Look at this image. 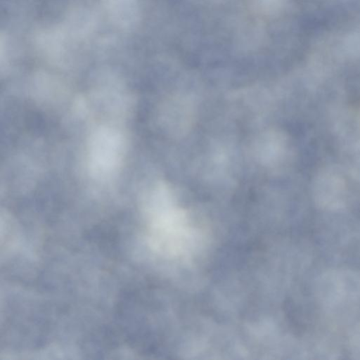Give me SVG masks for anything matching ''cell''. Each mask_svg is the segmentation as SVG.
<instances>
[{
  "mask_svg": "<svg viewBox=\"0 0 360 360\" xmlns=\"http://www.w3.org/2000/svg\"><path fill=\"white\" fill-rule=\"evenodd\" d=\"M155 193L159 205L153 224V243L162 250L176 253L191 239L186 216L171 204L170 193L165 185H160Z\"/></svg>",
  "mask_w": 360,
  "mask_h": 360,
  "instance_id": "obj_1",
  "label": "cell"
},
{
  "mask_svg": "<svg viewBox=\"0 0 360 360\" xmlns=\"http://www.w3.org/2000/svg\"><path fill=\"white\" fill-rule=\"evenodd\" d=\"M314 194L321 202L335 204L340 202L347 191V181L342 172L334 167L322 169L312 184Z\"/></svg>",
  "mask_w": 360,
  "mask_h": 360,
  "instance_id": "obj_2",
  "label": "cell"
},
{
  "mask_svg": "<svg viewBox=\"0 0 360 360\" xmlns=\"http://www.w3.org/2000/svg\"><path fill=\"white\" fill-rule=\"evenodd\" d=\"M65 37L58 31H49L41 33L38 38V44L46 52L57 55L60 54L64 48Z\"/></svg>",
  "mask_w": 360,
  "mask_h": 360,
  "instance_id": "obj_4",
  "label": "cell"
},
{
  "mask_svg": "<svg viewBox=\"0 0 360 360\" xmlns=\"http://www.w3.org/2000/svg\"><path fill=\"white\" fill-rule=\"evenodd\" d=\"M112 20L122 27H131L138 18L136 0H104Z\"/></svg>",
  "mask_w": 360,
  "mask_h": 360,
  "instance_id": "obj_3",
  "label": "cell"
}]
</instances>
